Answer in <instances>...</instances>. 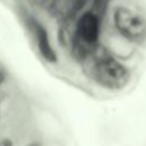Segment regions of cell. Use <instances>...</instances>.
Returning <instances> with one entry per match:
<instances>
[{
  "mask_svg": "<svg viewBox=\"0 0 146 146\" xmlns=\"http://www.w3.org/2000/svg\"><path fill=\"white\" fill-rule=\"evenodd\" d=\"M89 76L100 88L108 91H122L133 79L132 67L106 49L97 48L92 54Z\"/></svg>",
  "mask_w": 146,
  "mask_h": 146,
  "instance_id": "obj_1",
  "label": "cell"
},
{
  "mask_svg": "<svg viewBox=\"0 0 146 146\" xmlns=\"http://www.w3.org/2000/svg\"><path fill=\"white\" fill-rule=\"evenodd\" d=\"M111 23L116 35L127 44L136 49L146 47V11L141 6L131 2L115 5Z\"/></svg>",
  "mask_w": 146,
  "mask_h": 146,
  "instance_id": "obj_2",
  "label": "cell"
},
{
  "mask_svg": "<svg viewBox=\"0 0 146 146\" xmlns=\"http://www.w3.org/2000/svg\"><path fill=\"white\" fill-rule=\"evenodd\" d=\"M102 26L103 19L99 11L87 10L81 14L75 27L76 48L81 56L91 55L98 48Z\"/></svg>",
  "mask_w": 146,
  "mask_h": 146,
  "instance_id": "obj_3",
  "label": "cell"
},
{
  "mask_svg": "<svg viewBox=\"0 0 146 146\" xmlns=\"http://www.w3.org/2000/svg\"><path fill=\"white\" fill-rule=\"evenodd\" d=\"M29 27L32 32L35 44H36L38 50H39L40 55L42 56V58L49 63H56L57 54L50 43V39H49L47 30L41 25V23H39L35 19L29 21Z\"/></svg>",
  "mask_w": 146,
  "mask_h": 146,
  "instance_id": "obj_4",
  "label": "cell"
},
{
  "mask_svg": "<svg viewBox=\"0 0 146 146\" xmlns=\"http://www.w3.org/2000/svg\"><path fill=\"white\" fill-rule=\"evenodd\" d=\"M0 146H13V140L9 138H2L0 140Z\"/></svg>",
  "mask_w": 146,
  "mask_h": 146,
  "instance_id": "obj_5",
  "label": "cell"
},
{
  "mask_svg": "<svg viewBox=\"0 0 146 146\" xmlns=\"http://www.w3.org/2000/svg\"><path fill=\"white\" fill-rule=\"evenodd\" d=\"M5 80H6V73L2 70H0V86L5 82Z\"/></svg>",
  "mask_w": 146,
  "mask_h": 146,
  "instance_id": "obj_6",
  "label": "cell"
},
{
  "mask_svg": "<svg viewBox=\"0 0 146 146\" xmlns=\"http://www.w3.org/2000/svg\"><path fill=\"white\" fill-rule=\"evenodd\" d=\"M26 146H41L39 143H31V144H29V145H26Z\"/></svg>",
  "mask_w": 146,
  "mask_h": 146,
  "instance_id": "obj_7",
  "label": "cell"
}]
</instances>
